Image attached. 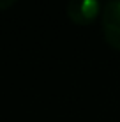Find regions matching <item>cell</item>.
Returning <instances> with one entry per match:
<instances>
[{
	"label": "cell",
	"mask_w": 120,
	"mask_h": 122,
	"mask_svg": "<svg viewBox=\"0 0 120 122\" xmlns=\"http://www.w3.org/2000/svg\"><path fill=\"white\" fill-rule=\"evenodd\" d=\"M65 12L74 25L86 27L96 21L99 14H102V7L99 0H69Z\"/></svg>",
	"instance_id": "2"
},
{
	"label": "cell",
	"mask_w": 120,
	"mask_h": 122,
	"mask_svg": "<svg viewBox=\"0 0 120 122\" xmlns=\"http://www.w3.org/2000/svg\"><path fill=\"white\" fill-rule=\"evenodd\" d=\"M101 23L106 43L120 51V0H108L104 4Z\"/></svg>",
	"instance_id": "1"
},
{
	"label": "cell",
	"mask_w": 120,
	"mask_h": 122,
	"mask_svg": "<svg viewBox=\"0 0 120 122\" xmlns=\"http://www.w3.org/2000/svg\"><path fill=\"white\" fill-rule=\"evenodd\" d=\"M16 2H18V0H0V11L9 9V7H11V5H14Z\"/></svg>",
	"instance_id": "3"
}]
</instances>
